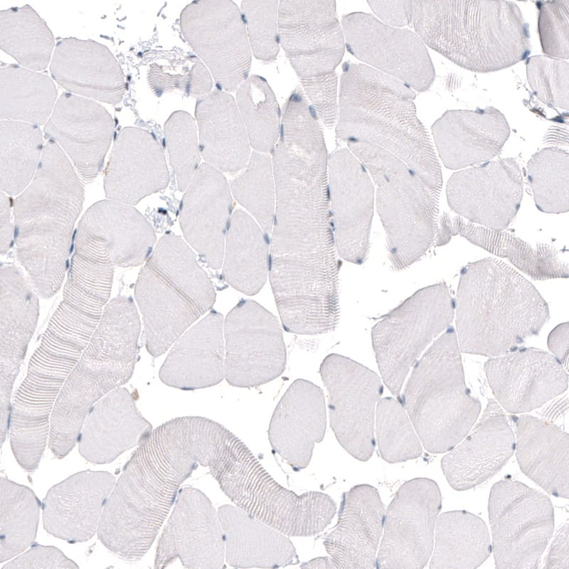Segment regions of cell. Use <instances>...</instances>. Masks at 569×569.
Wrapping results in <instances>:
<instances>
[{
    "mask_svg": "<svg viewBox=\"0 0 569 569\" xmlns=\"http://www.w3.org/2000/svg\"><path fill=\"white\" fill-rule=\"evenodd\" d=\"M275 208L270 240L269 270L339 281L340 260L331 221L325 139L277 141L272 152Z\"/></svg>",
    "mask_w": 569,
    "mask_h": 569,
    "instance_id": "6da1fadb",
    "label": "cell"
},
{
    "mask_svg": "<svg viewBox=\"0 0 569 569\" xmlns=\"http://www.w3.org/2000/svg\"><path fill=\"white\" fill-rule=\"evenodd\" d=\"M83 200L72 162L48 140L34 178L14 202L16 255L43 299L53 297L65 280Z\"/></svg>",
    "mask_w": 569,
    "mask_h": 569,
    "instance_id": "7a4b0ae2",
    "label": "cell"
},
{
    "mask_svg": "<svg viewBox=\"0 0 569 569\" xmlns=\"http://www.w3.org/2000/svg\"><path fill=\"white\" fill-rule=\"evenodd\" d=\"M415 97L414 90L389 75L363 63L345 62L336 137L346 144L363 142L390 152L440 193V164L417 115Z\"/></svg>",
    "mask_w": 569,
    "mask_h": 569,
    "instance_id": "3957f363",
    "label": "cell"
},
{
    "mask_svg": "<svg viewBox=\"0 0 569 569\" xmlns=\"http://www.w3.org/2000/svg\"><path fill=\"white\" fill-rule=\"evenodd\" d=\"M454 302L460 351L489 358L521 346L550 319L548 304L533 284L496 258L462 268Z\"/></svg>",
    "mask_w": 569,
    "mask_h": 569,
    "instance_id": "277c9868",
    "label": "cell"
},
{
    "mask_svg": "<svg viewBox=\"0 0 569 569\" xmlns=\"http://www.w3.org/2000/svg\"><path fill=\"white\" fill-rule=\"evenodd\" d=\"M410 25L425 46L458 66L487 73L531 53L528 23L509 1H412Z\"/></svg>",
    "mask_w": 569,
    "mask_h": 569,
    "instance_id": "5b68a950",
    "label": "cell"
},
{
    "mask_svg": "<svg viewBox=\"0 0 569 569\" xmlns=\"http://www.w3.org/2000/svg\"><path fill=\"white\" fill-rule=\"evenodd\" d=\"M141 322L134 300L117 296L101 319L54 405L48 447L58 459L78 444L93 405L131 378L137 363Z\"/></svg>",
    "mask_w": 569,
    "mask_h": 569,
    "instance_id": "8992f818",
    "label": "cell"
},
{
    "mask_svg": "<svg viewBox=\"0 0 569 569\" xmlns=\"http://www.w3.org/2000/svg\"><path fill=\"white\" fill-rule=\"evenodd\" d=\"M134 296L142 315L146 347L164 354L216 302V292L188 245L164 234L142 268Z\"/></svg>",
    "mask_w": 569,
    "mask_h": 569,
    "instance_id": "52a82bcc",
    "label": "cell"
},
{
    "mask_svg": "<svg viewBox=\"0 0 569 569\" xmlns=\"http://www.w3.org/2000/svg\"><path fill=\"white\" fill-rule=\"evenodd\" d=\"M398 400L430 453L449 452L470 432L481 403L467 387L452 326L415 363Z\"/></svg>",
    "mask_w": 569,
    "mask_h": 569,
    "instance_id": "ba28073f",
    "label": "cell"
},
{
    "mask_svg": "<svg viewBox=\"0 0 569 569\" xmlns=\"http://www.w3.org/2000/svg\"><path fill=\"white\" fill-rule=\"evenodd\" d=\"M346 144L373 181L391 267L395 271L405 270L435 240L440 193L390 152L363 142Z\"/></svg>",
    "mask_w": 569,
    "mask_h": 569,
    "instance_id": "9c48e42d",
    "label": "cell"
},
{
    "mask_svg": "<svg viewBox=\"0 0 569 569\" xmlns=\"http://www.w3.org/2000/svg\"><path fill=\"white\" fill-rule=\"evenodd\" d=\"M183 428L193 459L208 468L223 492L235 506L271 526L285 488L244 442L221 424L203 417L185 416Z\"/></svg>",
    "mask_w": 569,
    "mask_h": 569,
    "instance_id": "30bf717a",
    "label": "cell"
},
{
    "mask_svg": "<svg viewBox=\"0 0 569 569\" xmlns=\"http://www.w3.org/2000/svg\"><path fill=\"white\" fill-rule=\"evenodd\" d=\"M454 318V302L445 282L421 288L383 316L371 340L381 378L399 399L404 382L421 353Z\"/></svg>",
    "mask_w": 569,
    "mask_h": 569,
    "instance_id": "8fae6325",
    "label": "cell"
},
{
    "mask_svg": "<svg viewBox=\"0 0 569 569\" xmlns=\"http://www.w3.org/2000/svg\"><path fill=\"white\" fill-rule=\"evenodd\" d=\"M488 511L496 568H538L554 528L549 497L506 477L491 488Z\"/></svg>",
    "mask_w": 569,
    "mask_h": 569,
    "instance_id": "7c38bea8",
    "label": "cell"
},
{
    "mask_svg": "<svg viewBox=\"0 0 569 569\" xmlns=\"http://www.w3.org/2000/svg\"><path fill=\"white\" fill-rule=\"evenodd\" d=\"M319 373L329 393L330 427L338 442L355 459L368 461L376 445L375 410L383 391L381 378L337 353L324 358Z\"/></svg>",
    "mask_w": 569,
    "mask_h": 569,
    "instance_id": "4fadbf2b",
    "label": "cell"
},
{
    "mask_svg": "<svg viewBox=\"0 0 569 569\" xmlns=\"http://www.w3.org/2000/svg\"><path fill=\"white\" fill-rule=\"evenodd\" d=\"M181 32L216 84L237 90L248 78L251 49L237 4L228 0L195 1L180 16Z\"/></svg>",
    "mask_w": 569,
    "mask_h": 569,
    "instance_id": "5bb4252c",
    "label": "cell"
},
{
    "mask_svg": "<svg viewBox=\"0 0 569 569\" xmlns=\"http://www.w3.org/2000/svg\"><path fill=\"white\" fill-rule=\"evenodd\" d=\"M225 378L235 387H256L279 377L287 361L277 318L257 302L243 299L224 321Z\"/></svg>",
    "mask_w": 569,
    "mask_h": 569,
    "instance_id": "9a60e30c",
    "label": "cell"
},
{
    "mask_svg": "<svg viewBox=\"0 0 569 569\" xmlns=\"http://www.w3.org/2000/svg\"><path fill=\"white\" fill-rule=\"evenodd\" d=\"M441 508V492L434 480L418 477L404 482L385 512L376 568H424L432 553Z\"/></svg>",
    "mask_w": 569,
    "mask_h": 569,
    "instance_id": "2e32d148",
    "label": "cell"
},
{
    "mask_svg": "<svg viewBox=\"0 0 569 569\" xmlns=\"http://www.w3.org/2000/svg\"><path fill=\"white\" fill-rule=\"evenodd\" d=\"M347 50L363 64L422 92L435 78L425 44L414 31L388 26L376 16L352 12L342 17Z\"/></svg>",
    "mask_w": 569,
    "mask_h": 569,
    "instance_id": "e0dca14e",
    "label": "cell"
},
{
    "mask_svg": "<svg viewBox=\"0 0 569 569\" xmlns=\"http://www.w3.org/2000/svg\"><path fill=\"white\" fill-rule=\"evenodd\" d=\"M280 46L301 78L335 70L345 52V39L334 1H280Z\"/></svg>",
    "mask_w": 569,
    "mask_h": 569,
    "instance_id": "ac0fdd59",
    "label": "cell"
},
{
    "mask_svg": "<svg viewBox=\"0 0 569 569\" xmlns=\"http://www.w3.org/2000/svg\"><path fill=\"white\" fill-rule=\"evenodd\" d=\"M523 193L514 158L489 161L454 173L446 184L450 208L469 223L504 230L516 217Z\"/></svg>",
    "mask_w": 569,
    "mask_h": 569,
    "instance_id": "d6986e66",
    "label": "cell"
},
{
    "mask_svg": "<svg viewBox=\"0 0 569 569\" xmlns=\"http://www.w3.org/2000/svg\"><path fill=\"white\" fill-rule=\"evenodd\" d=\"M328 188L337 252L346 261L362 265L370 248L375 189L368 172L348 148L329 155Z\"/></svg>",
    "mask_w": 569,
    "mask_h": 569,
    "instance_id": "ffe728a7",
    "label": "cell"
},
{
    "mask_svg": "<svg viewBox=\"0 0 569 569\" xmlns=\"http://www.w3.org/2000/svg\"><path fill=\"white\" fill-rule=\"evenodd\" d=\"M179 559L186 568L225 567V541L218 514L210 499L192 486L179 489L159 538L155 568Z\"/></svg>",
    "mask_w": 569,
    "mask_h": 569,
    "instance_id": "44dd1931",
    "label": "cell"
},
{
    "mask_svg": "<svg viewBox=\"0 0 569 569\" xmlns=\"http://www.w3.org/2000/svg\"><path fill=\"white\" fill-rule=\"evenodd\" d=\"M155 243L152 227L135 208L107 199L94 203L83 214L73 250L99 263L130 267L145 263Z\"/></svg>",
    "mask_w": 569,
    "mask_h": 569,
    "instance_id": "7402d4cb",
    "label": "cell"
},
{
    "mask_svg": "<svg viewBox=\"0 0 569 569\" xmlns=\"http://www.w3.org/2000/svg\"><path fill=\"white\" fill-rule=\"evenodd\" d=\"M496 401L511 414L537 409L564 393L567 369L549 352L519 346L484 364Z\"/></svg>",
    "mask_w": 569,
    "mask_h": 569,
    "instance_id": "603a6c76",
    "label": "cell"
},
{
    "mask_svg": "<svg viewBox=\"0 0 569 569\" xmlns=\"http://www.w3.org/2000/svg\"><path fill=\"white\" fill-rule=\"evenodd\" d=\"M43 129L46 139L62 149L81 179L90 182L102 169L115 123L110 112L96 101L63 92Z\"/></svg>",
    "mask_w": 569,
    "mask_h": 569,
    "instance_id": "cb8c5ba5",
    "label": "cell"
},
{
    "mask_svg": "<svg viewBox=\"0 0 569 569\" xmlns=\"http://www.w3.org/2000/svg\"><path fill=\"white\" fill-rule=\"evenodd\" d=\"M233 200L221 171L203 163L185 191L179 216L186 242L214 270L221 267Z\"/></svg>",
    "mask_w": 569,
    "mask_h": 569,
    "instance_id": "d4e9b609",
    "label": "cell"
},
{
    "mask_svg": "<svg viewBox=\"0 0 569 569\" xmlns=\"http://www.w3.org/2000/svg\"><path fill=\"white\" fill-rule=\"evenodd\" d=\"M514 452L515 435L506 414L490 398L478 422L442 458L441 467L454 490H469L496 474Z\"/></svg>",
    "mask_w": 569,
    "mask_h": 569,
    "instance_id": "484cf974",
    "label": "cell"
},
{
    "mask_svg": "<svg viewBox=\"0 0 569 569\" xmlns=\"http://www.w3.org/2000/svg\"><path fill=\"white\" fill-rule=\"evenodd\" d=\"M115 482L108 472L87 469L55 484L41 504L44 529L68 543L89 541L97 533Z\"/></svg>",
    "mask_w": 569,
    "mask_h": 569,
    "instance_id": "4316f807",
    "label": "cell"
},
{
    "mask_svg": "<svg viewBox=\"0 0 569 569\" xmlns=\"http://www.w3.org/2000/svg\"><path fill=\"white\" fill-rule=\"evenodd\" d=\"M169 181L165 156L156 138L142 128H122L115 138L105 169L107 198L133 206L166 188Z\"/></svg>",
    "mask_w": 569,
    "mask_h": 569,
    "instance_id": "83f0119b",
    "label": "cell"
},
{
    "mask_svg": "<svg viewBox=\"0 0 569 569\" xmlns=\"http://www.w3.org/2000/svg\"><path fill=\"white\" fill-rule=\"evenodd\" d=\"M378 490L358 484L344 493L338 521L324 541L336 568H376L385 518Z\"/></svg>",
    "mask_w": 569,
    "mask_h": 569,
    "instance_id": "f1b7e54d",
    "label": "cell"
},
{
    "mask_svg": "<svg viewBox=\"0 0 569 569\" xmlns=\"http://www.w3.org/2000/svg\"><path fill=\"white\" fill-rule=\"evenodd\" d=\"M326 427L322 390L300 378L289 385L277 405L268 437L273 451L298 471L309 465L314 445L324 439Z\"/></svg>",
    "mask_w": 569,
    "mask_h": 569,
    "instance_id": "f546056e",
    "label": "cell"
},
{
    "mask_svg": "<svg viewBox=\"0 0 569 569\" xmlns=\"http://www.w3.org/2000/svg\"><path fill=\"white\" fill-rule=\"evenodd\" d=\"M431 131L441 161L453 170L490 161L510 134L506 117L493 107L448 110Z\"/></svg>",
    "mask_w": 569,
    "mask_h": 569,
    "instance_id": "4dcf8cb0",
    "label": "cell"
},
{
    "mask_svg": "<svg viewBox=\"0 0 569 569\" xmlns=\"http://www.w3.org/2000/svg\"><path fill=\"white\" fill-rule=\"evenodd\" d=\"M50 72L68 92L95 101L117 105L127 90L123 72L113 54L92 40L69 37L59 41Z\"/></svg>",
    "mask_w": 569,
    "mask_h": 569,
    "instance_id": "1f68e13d",
    "label": "cell"
},
{
    "mask_svg": "<svg viewBox=\"0 0 569 569\" xmlns=\"http://www.w3.org/2000/svg\"><path fill=\"white\" fill-rule=\"evenodd\" d=\"M0 405H11L15 380L39 316L38 294L14 265L1 266Z\"/></svg>",
    "mask_w": 569,
    "mask_h": 569,
    "instance_id": "d6a6232c",
    "label": "cell"
},
{
    "mask_svg": "<svg viewBox=\"0 0 569 569\" xmlns=\"http://www.w3.org/2000/svg\"><path fill=\"white\" fill-rule=\"evenodd\" d=\"M152 430L137 409L132 393L122 386L91 408L79 436L78 451L89 462L110 463L137 447Z\"/></svg>",
    "mask_w": 569,
    "mask_h": 569,
    "instance_id": "836d02e7",
    "label": "cell"
},
{
    "mask_svg": "<svg viewBox=\"0 0 569 569\" xmlns=\"http://www.w3.org/2000/svg\"><path fill=\"white\" fill-rule=\"evenodd\" d=\"M223 317L212 309L174 343L159 376L183 390L213 386L225 378Z\"/></svg>",
    "mask_w": 569,
    "mask_h": 569,
    "instance_id": "e575fe53",
    "label": "cell"
},
{
    "mask_svg": "<svg viewBox=\"0 0 569 569\" xmlns=\"http://www.w3.org/2000/svg\"><path fill=\"white\" fill-rule=\"evenodd\" d=\"M457 235L490 253L507 259L534 280L569 276L568 263L555 247L541 243L532 245L514 234L477 225L459 216L444 213L437 225L435 246L446 245Z\"/></svg>",
    "mask_w": 569,
    "mask_h": 569,
    "instance_id": "d590c367",
    "label": "cell"
},
{
    "mask_svg": "<svg viewBox=\"0 0 569 569\" xmlns=\"http://www.w3.org/2000/svg\"><path fill=\"white\" fill-rule=\"evenodd\" d=\"M515 451L524 474L551 495L569 497V437L557 425L529 415L511 417Z\"/></svg>",
    "mask_w": 569,
    "mask_h": 569,
    "instance_id": "8d00e7d4",
    "label": "cell"
},
{
    "mask_svg": "<svg viewBox=\"0 0 569 569\" xmlns=\"http://www.w3.org/2000/svg\"><path fill=\"white\" fill-rule=\"evenodd\" d=\"M195 115L200 152L206 163L230 174L245 168L250 144L233 96L225 91L211 92L198 100Z\"/></svg>",
    "mask_w": 569,
    "mask_h": 569,
    "instance_id": "74e56055",
    "label": "cell"
},
{
    "mask_svg": "<svg viewBox=\"0 0 569 569\" xmlns=\"http://www.w3.org/2000/svg\"><path fill=\"white\" fill-rule=\"evenodd\" d=\"M225 541L226 563L236 568H284L298 563L288 536L237 506L218 511Z\"/></svg>",
    "mask_w": 569,
    "mask_h": 569,
    "instance_id": "f35d334b",
    "label": "cell"
},
{
    "mask_svg": "<svg viewBox=\"0 0 569 569\" xmlns=\"http://www.w3.org/2000/svg\"><path fill=\"white\" fill-rule=\"evenodd\" d=\"M267 235L246 212L236 209L228 225L223 275L233 288L255 295L266 282L269 272Z\"/></svg>",
    "mask_w": 569,
    "mask_h": 569,
    "instance_id": "ab89813d",
    "label": "cell"
},
{
    "mask_svg": "<svg viewBox=\"0 0 569 569\" xmlns=\"http://www.w3.org/2000/svg\"><path fill=\"white\" fill-rule=\"evenodd\" d=\"M491 552L488 527L478 516L456 510L437 517L430 568H477Z\"/></svg>",
    "mask_w": 569,
    "mask_h": 569,
    "instance_id": "60d3db41",
    "label": "cell"
},
{
    "mask_svg": "<svg viewBox=\"0 0 569 569\" xmlns=\"http://www.w3.org/2000/svg\"><path fill=\"white\" fill-rule=\"evenodd\" d=\"M57 90L48 75L18 65L0 68V117L36 126L46 123Z\"/></svg>",
    "mask_w": 569,
    "mask_h": 569,
    "instance_id": "b9f144b4",
    "label": "cell"
},
{
    "mask_svg": "<svg viewBox=\"0 0 569 569\" xmlns=\"http://www.w3.org/2000/svg\"><path fill=\"white\" fill-rule=\"evenodd\" d=\"M0 46L21 66L38 72L48 65L55 42L46 22L25 5L0 11Z\"/></svg>",
    "mask_w": 569,
    "mask_h": 569,
    "instance_id": "7bdbcfd3",
    "label": "cell"
},
{
    "mask_svg": "<svg viewBox=\"0 0 569 569\" xmlns=\"http://www.w3.org/2000/svg\"><path fill=\"white\" fill-rule=\"evenodd\" d=\"M43 134L31 124L10 119L0 122V187L19 195L34 178L43 151Z\"/></svg>",
    "mask_w": 569,
    "mask_h": 569,
    "instance_id": "ee69618b",
    "label": "cell"
},
{
    "mask_svg": "<svg viewBox=\"0 0 569 569\" xmlns=\"http://www.w3.org/2000/svg\"><path fill=\"white\" fill-rule=\"evenodd\" d=\"M0 563L18 555L34 542L41 504L33 491L1 477Z\"/></svg>",
    "mask_w": 569,
    "mask_h": 569,
    "instance_id": "f6af8a7d",
    "label": "cell"
},
{
    "mask_svg": "<svg viewBox=\"0 0 569 569\" xmlns=\"http://www.w3.org/2000/svg\"><path fill=\"white\" fill-rule=\"evenodd\" d=\"M236 100L250 146L272 153L280 136L281 112L270 86L260 76H250L237 89Z\"/></svg>",
    "mask_w": 569,
    "mask_h": 569,
    "instance_id": "bcb514c9",
    "label": "cell"
},
{
    "mask_svg": "<svg viewBox=\"0 0 569 569\" xmlns=\"http://www.w3.org/2000/svg\"><path fill=\"white\" fill-rule=\"evenodd\" d=\"M528 183L537 208L546 213L569 209V154L558 147L535 153L527 164Z\"/></svg>",
    "mask_w": 569,
    "mask_h": 569,
    "instance_id": "7dc6e473",
    "label": "cell"
},
{
    "mask_svg": "<svg viewBox=\"0 0 569 569\" xmlns=\"http://www.w3.org/2000/svg\"><path fill=\"white\" fill-rule=\"evenodd\" d=\"M230 193L271 234L275 208V184L272 159L268 154L253 151L245 169L231 182Z\"/></svg>",
    "mask_w": 569,
    "mask_h": 569,
    "instance_id": "c3c4849f",
    "label": "cell"
},
{
    "mask_svg": "<svg viewBox=\"0 0 569 569\" xmlns=\"http://www.w3.org/2000/svg\"><path fill=\"white\" fill-rule=\"evenodd\" d=\"M376 433L383 459L398 463L421 456L422 447L413 424L397 399L385 397L376 408Z\"/></svg>",
    "mask_w": 569,
    "mask_h": 569,
    "instance_id": "681fc988",
    "label": "cell"
},
{
    "mask_svg": "<svg viewBox=\"0 0 569 569\" xmlns=\"http://www.w3.org/2000/svg\"><path fill=\"white\" fill-rule=\"evenodd\" d=\"M164 132L178 188L185 191L200 162L201 152L194 119L186 112H174L166 120Z\"/></svg>",
    "mask_w": 569,
    "mask_h": 569,
    "instance_id": "f907efd6",
    "label": "cell"
},
{
    "mask_svg": "<svg viewBox=\"0 0 569 569\" xmlns=\"http://www.w3.org/2000/svg\"><path fill=\"white\" fill-rule=\"evenodd\" d=\"M277 1H243L241 14L254 56L266 63L275 60L280 51Z\"/></svg>",
    "mask_w": 569,
    "mask_h": 569,
    "instance_id": "816d5d0a",
    "label": "cell"
},
{
    "mask_svg": "<svg viewBox=\"0 0 569 569\" xmlns=\"http://www.w3.org/2000/svg\"><path fill=\"white\" fill-rule=\"evenodd\" d=\"M528 82L543 103L568 110L569 65L567 60L547 55H535L526 63Z\"/></svg>",
    "mask_w": 569,
    "mask_h": 569,
    "instance_id": "f5cc1de1",
    "label": "cell"
},
{
    "mask_svg": "<svg viewBox=\"0 0 569 569\" xmlns=\"http://www.w3.org/2000/svg\"><path fill=\"white\" fill-rule=\"evenodd\" d=\"M536 5L543 52L547 56L568 60L569 0L538 1Z\"/></svg>",
    "mask_w": 569,
    "mask_h": 569,
    "instance_id": "db71d44e",
    "label": "cell"
},
{
    "mask_svg": "<svg viewBox=\"0 0 569 569\" xmlns=\"http://www.w3.org/2000/svg\"><path fill=\"white\" fill-rule=\"evenodd\" d=\"M301 88L321 124L332 128L339 114L338 76L335 71L307 78H301Z\"/></svg>",
    "mask_w": 569,
    "mask_h": 569,
    "instance_id": "11a10c76",
    "label": "cell"
},
{
    "mask_svg": "<svg viewBox=\"0 0 569 569\" xmlns=\"http://www.w3.org/2000/svg\"><path fill=\"white\" fill-rule=\"evenodd\" d=\"M78 568L59 548L53 546L32 544L28 551L9 561L1 569Z\"/></svg>",
    "mask_w": 569,
    "mask_h": 569,
    "instance_id": "9f6ffc18",
    "label": "cell"
},
{
    "mask_svg": "<svg viewBox=\"0 0 569 569\" xmlns=\"http://www.w3.org/2000/svg\"><path fill=\"white\" fill-rule=\"evenodd\" d=\"M377 18L394 27L404 28L411 22L412 1H368Z\"/></svg>",
    "mask_w": 569,
    "mask_h": 569,
    "instance_id": "6f0895ef",
    "label": "cell"
},
{
    "mask_svg": "<svg viewBox=\"0 0 569 569\" xmlns=\"http://www.w3.org/2000/svg\"><path fill=\"white\" fill-rule=\"evenodd\" d=\"M568 529L567 520L559 528L552 542L544 568L569 569Z\"/></svg>",
    "mask_w": 569,
    "mask_h": 569,
    "instance_id": "680465c9",
    "label": "cell"
},
{
    "mask_svg": "<svg viewBox=\"0 0 569 569\" xmlns=\"http://www.w3.org/2000/svg\"><path fill=\"white\" fill-rule=\"evenodd\" d=\"M14 202L10 196L1 191L0 195V250L6 254L14 241Z\"/></svg>",
    "mask_w": 569,
    "mask_h": 569,
    "instance_id": "91938a15",
    "label": "cell"
},
{
    "mask_svg": "<svg viewBox=\"0 0 569 569\" xmlns=\"http://www.w3.org/2000/svg\"><path fill=\"white\" fill-rule=\"evenodd\" d=\"M568 322L556 326L549 334L547 344L551 353L568 369Z\"/></svg>",
    "mask_w": 569,
    "mask_h": 569,
    "instance_id": "94428289",
    "label": "cell"
},
{
    "mask_svg": "<svg viewBox=\"0 0 569 569\" xmlns=\"http://www.w3.org/2000/svg\"><path fill=\"white\" fill-rule=\"evenodd\" d=\"M213 85L211 73L198 58L195 57L188 94L200 98L211 92Z\"/></svg>",
    "mask_w": 569,
    "mask_h": 569,
    "instance_id": "6125c7cd",
    "label": "cell"
},
{
    "mask_svg": "<svg viewBox=\"0 0 569 569\" xmlns=\"http://www.w3.org/2000/svg\"><path fill=\"white\" fill-rule=\"evenodd\" d=\"M568 126L554 127L548 130L546 136L545 137V143L546 144L556 146H568Z\"/></svg>",
    "mask_w": 569,
    "mask_h": 569,
    "instance_id": "be15d7a7",
    "label": "cell"
},
{
    "mask_svg": "<svg viewBox=\"0 0 569 569\" xmlns=\"http://www.w3.org/2000/svg\"><path fill=\"white\" fill-rule=\"evenodd\" d=\"M301 568H336L329 556L313 558L300 565Z\"/></svg>",
    "mask_w": 569,
    "mask_h": 569,
    "instance_id": "e7e4bbea",
    "label": "cell"
}]
</instances>
